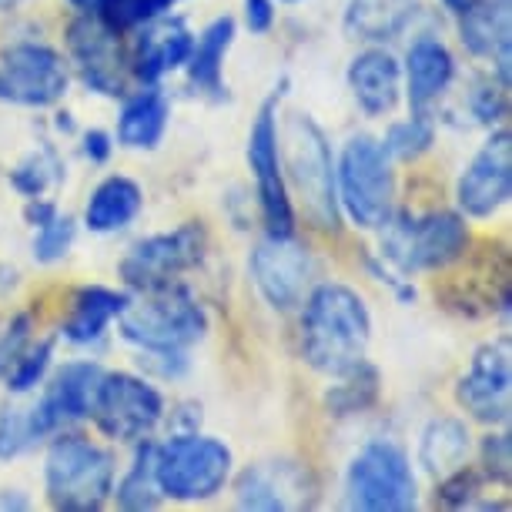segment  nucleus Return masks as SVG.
<instances>
[{"label":"nucleus","instance_id":"f257e3e1","mask_svg":"<svg viewBox=\"0 0 512 512\" xmlns=\"http://www.w3.org/2000/svg\"><path fill=\"white\" fill-rule=\"evenodd\" d=\"M298 318V352L308 369L338 375L369 355L372 312L352 285L322 282L305 295Z\"/></svg>","mask_w":512,"mask_h":512},{"label":"nucleus","instance_id":"f03ea898","mask_svg":"<svg viewBox=\"0 0 512 512\" xmlns=\"http://www.w3.org/2000/svg\"><path fill=\"white\" fill-rule=\"evenodd\" d=\"M118 328L141 355H188L208 335L211 318L191 288L171 282L131 298L118 315Z\"/></svg>","mask_w":512,"mask_h":512},{"label":"nucleus","instance_id":"7ed1b4c3","mask_svg":"<svg viewBox=\"0 0 512 512\" xmlns=\"http://www.w3.org/2000/svg\"><path fill=\"white\" fill-rule=\"evenodd\" d=\"M278 148H282L285 185L302 201L305 218L318 231H338L342 211L335 195V158L325 131L312 114H292L278 124Z\"/></svg>","mask_w":512,"mask_h":512},{"label":"nucleus","instance_id":"20e7f679","mask_svg":"<svg viewBox=\"0 0 512 512\" xmlns=\"http://www.w3.org/2000/svg\"><path fill=\"white\" fill-rule=\"evenodd\" d=\"M118 462L77 432H54L44 456V496L57 512H101L111 502Z\"/></svg>","mask_w":512,"mask_h":512},{"label":"nucleus","instance_id":"39448f33","mask_svg":"<svg viewBox=\"0 0 512 512\" xmlns=\"http://www.w3.org/2000/svg\"><path fill=\"white\" fill-rule=\"evenodd\" d=\"M338 211L362 231H379L395 215L399 181L385 144L372 134H352L335 161Z\"/></svg>","mask_w":512,"mask_h":512},{"label":"nucleus","instance_id":"423d86ee","mask_svg":"<svg viewBox=\"0 0 512 512\" xmlns=\"http://www.w3.org/2000/svg\"><path fill=\"white\" fill-rule=\"evenodd\" d=\"M379 231V258L399 275L442 272L466 258L472 241L466 218L459 211H425V215L395 211Z\"/></svg>","mask_w":512,"mask_h":512},{"label":"nucleus","instance_id":"0eeeda50","mask_svg":"<svg viewBox=\"0 0 512 512\" xmlns=\"http://www.w3.org/2000/svg\"><path fill=\"white\" fill-rule=\"evenodd\" d=\"M235 476V456L228 442L201 432H175L154 442V479L164 499L171 502H208L225 492Z\"/></svg>","mask_w":512,"mask_h":512},{"label":"nucleus","instance_id":"6e6552de","mask_svg":"<svg viewBox=\"0 0 512 512\" xmlns=\"http://www.w3.org/2000/svg\"><path fill=\"white\" fill-rule=\"evenodd\" d=\"M345 506L359 512H409L419 506V479L402 446L372 439L345 469Z\"/></svg>","mask_w":512,"mask_h":512},{"label":"nucleus","instance_id":"1a4fd4ad","mask_svg":"<svg viewBox=\"0 0 512 512\" xmlns=\"http://www.w3.org/2000/svg\"><path fill=\"white\" fill-rule=\"evenodd\" d=\"M285 81L282 88H275L258 108L255 121L248 131V171L255 181V198L262 208V221L268 235H295L298 215L292 191L285 185V168H282V148H278V104H282Z\"/></svg>","mask_w":512,"mask_h":512},{"label":"nucleus","instance_id":"9d476101","mask_svg":"<svg viewBox=\"0 0 512 512\" xmlns=\"http://www.w3.org/2000/svg\"><path fill=\"white\" fill-rule=\"evenodd\" d=\"M208 255V228L201 221L161 231V235L141 238L128 248V255L118 262L121 282L131 292H151V288L178 282L181 275L201 268Z\"/></svg>","mask_w":512,"mask_h":512},{"label":"nucleus","instance_id":"9b49d317","mask_svg":"<svg viewBox=\"0 0 512 512\" xmlns=\"http://www.w3.org/2000/svg\"><path fill=\"white\" fill-rule=\"evenodd\" d=\"M164 395L134 372H104L94 392L91 419L98 432L111 442L134 446L151 439L154 429L164 422Z\"/></svg>","mask_w":512,"mask_h":512},{"label":"nucleus","instance_id":"f8f14e48","mask_svg":"<svg viewBox=\"0 0 512 512\" xmlns=\"http://www.w3.org/2000/svg\"><path fill=\"white\" fill-rule=\"evenodd\" d=\"M71 88V64L61 51L41 41H14L0 47V104L14 108H54Z\"/></svg>","mask_w":512,"mask_h":512},{"label":"nucleus","instance_id":"ddd939ff","mask_svg":"<svg viewBox=\"0 0 512 512\" xmlns=\"http://www.w3.org/2000/svg\"><path fill=\"white\" fill-rule=\"evenodd\" d=\"M67 64L77 71L84 88L101 98L128 94V51L121 47V34L98 14H77L67 27Z\"/></svg>","mask_w":512,"mask_h":512},{"label":"nucleus","instance_id":"4468645a","mask_svg":"<svg viewBox=\"0 0 512 512\" xmlns=\"http://www.w3.org/2000/svg\"><path fill=\"white\" fill-rule=\"evenodd\" d=\"M248 272L268 308L295 312L312 292L315 262L312 251L295 235H268L265 231V238L248 255Z\"/></svg>","mask_w":512,"mask_h":512},{"label":"nucleus","instance_id":"2eb2a0df","mask_svg":"<svg viewBox=\"0 0 512 512\" xmlns=\"http://www.w3.org/2000/svg\"><path fill=\"white\" fill-rule=\"evenodd\" d=\"M512 198V138L509 131L492 128L486 144L472 154V161L456 178V208L462 218L489 221Z\"/></svg>","mask_w":512,"mask_h":512},{"label":"nucleus","instance_id":"dca6fc26","mask_svg":"<svg viewBox=\"0 0 512 512\" xmlns=\"http://www.w3.org/2000/svg\"><path fill=\"white\" fill-rule=\"evenodd\" d=\"M235 479V502L245 512H288L312 509L318 482L312 469L295 459H262L251 462Z\"/></svg>","mask_w":512,"mask_h":512},{"label":"nucleus","instance_id":"f3484780","mask_svg":"<svg viewBox=\"0 0 512 512\" xmlns=\"http://www.w3.org/2000/svg\"><path fill=\"white\" fill-rule=\"evenodd\" d=\"M459 409L482 425H506L512 412V362L509 338H492L479 345L469 369L456 382Z\"/></svg>","mask_w":512,"mask_h":512},{"label":"nucleus","instance_id":"a211bd4d","mask_svg":"<svg viewBox=\"0 0 512 512\" xmlns=\"http://www.w3.org/2000/svg\"><path fill=\"white\" fill-rule=\"evenodd\" d=\"M101 375L104 369L91 359L64 362L61 369L51 375L44 395L31 405L37 429H41L44 439L61 432L67 422L91 419V405H94V392H98Z\"/></svg>","mask_w":512,"mask_h":512},{"label":"nucleus","instance_id":"6ab92c4d","mask_svg":"<svg viewBox=\"0 0 512 512\" xmlns=\"http://www.w3.org/2000/svg\"><path fill=\"white\" fill-rule=\"evenodd\" d=\"M195 34L188 31V24L181 17L161 14L154 21L138 27V41H134L128 61L131 77H138L141 84H158L164 74L185 67Z\"/></svg>","mask_w":512,"mask_h":512},{"label":"nucleus","instance_id":"aec40b11","mask_svg":"<svg viewBox=\"0 0 512 512\" xmlns=\"http://www.w3.org/2000/svg\"><path fill=\"white\" fill-rule=\"evenodd\" d=\"M345 81L365 118H389L402 101V64L379 44L352 57Z\"/></svg>","mask_w":512,"mask_h":512},{"label":"nucleus","instance_id":"412c9836","mask_svg":"<svg viewBox=\"0 0 512 512\" xmlns=\"http://www.w3.org/2000/svg\"><path fill=\"white\" fill-rule=\"evenodd\" d=\"M402 81L412 111L436 108L439 98H446V91L456 81V57H452L449 44L432 34L415 37L409 51H405Z\"/></svg>","mask_w":512,"mask_h":512},{"label":"nucleus","instance_id":"4be33fe9","mask_svg":"<svg viewBox=\"0 0 512 512\" xmlns=\"http://www.w3.org/2000/svg\"><path fill=\"white\" fill-rule=\"evenodd\" d=\"M459 17L462 47L492 64V77L509 88V0H476Z\"/></svg>","mask_w":512,"mask_h":512},{"label":"nucleus","instance_id":"5701e85b","mask_svg":"<svg viewBox=\"0 0 512 512\" xmlns=\"http://www.w3.org/2000/svg\"><path fill=\"white\" fill-rule=\"evenodd\" d=\"M131 302L128 292L104 285H84L71 298V312L61 322V338L71 345H94L101 342L111 322H118L124 305Z\"/></svg>","mask_w":512,"mask_h":512},{"label":"nucleus","instance_id":"b1692460","mask_svg":"<svg viewBox=\"0 0 512 512\" xmlns=\"http://www.w3.org/2000/svg\"><path fill=\"white\" fill-rule=\"evenodd\" d=\"M238 24L235 17H215L205 31L195 37L191 44V54L185 61L188 71V84L198 94H208V98H225V57L235 44Z\"/></svg>","mask_w":512,"mask_h":512},{"label":"nucleus","instance_id":"393cba45","mask_svg":"<svg viewBox=\"0 0 512 512\" xmlns=\"http://www.w3.org/2000/svg\"><path fill=\"white\" fill-rule=\"evenodd\" d=\"M171 121V101L164 98L158 84H144V91H134L131 98L124 94L121 114H118V144L131 151H154L168 131Z\"/></svg>","mask_w":512,"mask_h":512},{"label":"nucleus","instance_id":"a878e982","mask_svg":"<svg viewBox=\"0 0 512 512\" xmlns=\"http://www.w3.org/2000/svg\"><path fill=\"white\" fill-rule=\"evenodd\" d=\"M141 208H144V191L138 181L124 178V175H111L88 195V205H84V228L94 231V235H114V231L128 228L131 221L141 215Z\"/></svg>","mask_w":512,"mask_h":512},{"label":"nucleus","instance_id":"bb28decb","mask_svg":"<svg viewBox=\"0 0 512 512\" xmlns=\"http://www.w3.org/2000/svg\"><path fill=\"white\" fill-rule=\"evenodd\" d=\"M472 436L469 425L456 419V415H436L422 429L419 439V466L429 472L432 479H442L449 472L462 469L469 462Z\"/></svg>","mask_w":512,"mask_h":512},{"label":"nucleus","instance_id":"cd10ccee","mask_svg":"<svg viewBox=\"0 0 512 512\" xmlns=\"http://www.w3.org/2000/svg\"><path fill=\"white\" fill-rule=\"evenodd\" d=\"M419 7L412 0H352L349 14H345V31L355 41H392L405 27L412 24V17Z\"/></svg>","mask_w":512,"mask_h":512},{"label":"nucleus","instance_id":"c85d7f7f","mask_svg":"<svg viewBox=\"0 0 512 512\" xmlns=\"http://www.w3.org/2000/svg\"><path fill=\"white\" fill-rule=\"evenodd\" d=\"M379 392H382V375L379 369L362 359L359 365L352 369L332 375V385L325 392V409L328 415L335 419H352V415H362L369 412L375 402H379Z\"/></svg>","mask_w":512,"mask_h":512},{"label":"nucleus","instance_id":"c756f323","mask_svg":"<svg viewBox=\"0 0 512 512\" xmlns=\"http://www.w3.org/2000/svg\"><path fill=\"white\" fill-rule=\"evenodd\" d=\"M111 499L118 502V509L124 512H151L164 502L158 479H154V442L151 439L134 442V459L128 472H124L121 479H114Z\"/></svg>","mask_w":512,"mask_h":512},{"label":"nucleus","instance_id":"7c9ffc66","mask_svg":"<svg viewBox=\"0 0 512 512\" xmlns=\"http://www.w3.org/2000/svg\"><path fill=\"white\" fill-rule=\"evenodd\" d=\"M436 131H439V124L432 111H409V118L389 124L382 144L392 161H419L422 154H429L432 144H436Z\"/></svg>","mask_w":512,"mask_h":512},{"label":"nucleus","instance_id":"2f4dec72","mask_svg":"<svg viewBox=\"0 0 512 512\" xmlns=\"http://www.w3.org/2000/svg\"><path fill=\"white\" fill-rule=\"evenodd\" d=\"M64 181V161L57 154L54 144H41L37 151H31L27 158L11 171V188L27 198H44L54 185Z\"/></svg>","mask_w":512,"mask_h":512},{"label":"nucleus","instance_id":"473e14b6","mask_svg":"<svg viewBox=\"0 0 512 512\" xmlns=\"http://www.w3.org/2000/svg\"><path fill=\"white\" fill-rule=\"evenodd\" d=\"M37 442H44V436L37 429L31 405H17V402L0 405V462L21 459Z\"/></svg>","mask_w":512,"mask_h":512},{"label":"nucleus","instance_id":"72a5a7b5","mask_svg":"<svg viewBox=\"0 0 512 512\" xmlns=\"http://www.w3.org/2000/svg\"><path fill=\"white\" fill-rule=\"evenodd\" d=\"M51 362H54V338H41V342L27 345L24 355L17 359L11 369H7L4 382H7V392L11 395H27L34 392L37 385L47 382V372H51Z\"/></svg>","mask_w":512,"mask_h":512},{"label":"nucleus","instance_id":"f704fd0d","mask_svg":"<svg viewBox=\"0 0 512 512\" xmlns=\"http://www.w3.org/2000/svg\"><path fill=\"white\" fill-rule=\"evenodd\" d=\"M74 241H77V221L71 215H61V211H57L54 218H47L44 225L34 228L31 255L37 265H57L71 255Z\"/></svg>","mask_w":512,"mask_h":512},{"label":"nucleus","instance_id":"c9c22d12","mask_svg":"<svg viewBox=\"0 0 512 512\" xmlns=\"http://www.w3.org/2000/svg\"><path fill=\"white\" fill-rule=\"evenodd\" d=\"M509 88L502 81H496V77H476V84L469 88V114H472V121L482 124V128H499L502 121H506V114H509Z\"/></svg>","mask_w":512,"mask_h":512},{"label":"nucleus","instance_id":"e433bc0d","mask_svg":"<svg viewBox=\"0 0 512 512\" xmlns=\"http://www.w3.org/2000/svg\"><path fill=\"white\" fill-rule=\"evenodd\" d=\"M171 7H175V0H104L98 17L104 24H111L118 34H124V31H138L141 24L168 14Z\"/></svg>","mask_w":512,"mask_h":512},{"label":"nucleus","instance_id":"4c0bfd02","mask_svg":"<svg viewBox=\"0 0 512 512\" xmlns=\"http://www.w3.org/2000/svg\"><path fill=\"white\" fill-rule=\"evenodd\" d=\"M482 486H489V482L482 479V472L476 466H469L466 462L462 469L439 479L436 502H442L446 509H472L476 506V499L482 496Z\"/></svg>","mask_w":512,"mask_h":512},{"label":"nucleus","instance_id":"58836bf2","mask_svg":"<svg viewBox=\"0 0 512 512\" xmlns=\"http://www.w3.org/2000/svg\"><path fill=\"white\" fill-rule=\"evenodd\" d=\"M479 472L489 486H509L512 479V439L509 432H489L479 442Z\"/></svg>","mask_w":512,"mask_h":512},{"label":"nucleus","instance_id":"ea45409f","mask_svg":"<svg viewBox=\"0 0 512 512\" xmlns=\"http://www.w3.org/2000/svg\"><path fill=\"white\" fill-rule=\"evenodd\" d=\"M34 342V318L31 312H17L11 322L4 325V332H0V379L7 375V369L21 359L27 345Z\"/></svg>","mask_w":512,"mask_h":512},{"label":"nucleus","instance_id":"a19ab883","mask_svg":"<svg viewBox=\"0 0 512 512\" xmlns=\"http://www.w3.org/2000/svg\"><path fill=\"white\" fill-rule=\"evenodd\" d=\"M81 154L91 164H108L111 154H114V138H111L108 131H101V128L84 131L81 134Z\"/></svg>","mask_w":512,"mask_h":512},{"label":"nucleus","instance_id":"79ce46f5","mask_svg":"<svg viewBox=\"0 0 512 512\" xmlns=\"http://www.w3.org/2000/svg\"><path fill=\"white\" fill-rule=\"evenodd\" d=\"M245 27L251 34H268L275 27V0H245Z\"/></svg>","mask_w":512,"mask_h":512},{"label":"nucleus","instance_id":"37998d69","mask_svg":"<svg viewBox=\"0 0 512 512\" xmlns=\"http://www.w3.org/2000/svg\"><path fill=\"white\" fill-rule=\"evenodd\" d=\"M57 215V205L54 201H47V198H27V205H24V218H27V225L37 228V225H44L47 218H54Z\"/></svg>","mask_w":512,"mask_h":512},{"label":"nucleus","instance_id":"c03bdc74","mask_svg":"<svg viewBox=\"0 0 512 512\" xmlns=\"http://www.w3.org/2000/svg\"><path fill=\"white\" fill-rule=\"evenodd\" d=\"M0 509L24 512V509H31V496H27L24 489H0Z\"/></svg>","mask_w":512,"mask_h":512},{"label":"nucleus","instance_id":"a18cd8bd","mask_svg":"<svg viewBox=\"0 0 512 512\" xmlns=\"http://www.w3.org/2000/svg\"><path fill=\"white\" fill-rule=\"evenodd\" d=\"M67 4H71L77 14H98L104 7V0H67Z\"/></svg>","mask_w":512,"mask_h":512},{"label":"nucleus","instance_id":"49530a36","mask_svg":"<svg viewBox=\"0 0 512 512\" xmlns=\"http://www.w3.org/2000/svg\"><path fill=\"white\" fill-rule=\"evenodd\" d=\"M446 4V11H452V14H462V11H469L476 0H442Z\"/></svg>","mask_w":512,"mask_h":512},{"label":"nucleus","instance_id":"de8ad7c7","mask_svg":"<svg viewBox=\"0 0 512 512\" xmlns=\"http://www.w3.org/2000/svg\"><path fill=\"white\" fill-rule=\"evenodd\" d=\"M27 0H0V14H11V11H21Z\"/></svg>","mask_w":512,"mask_h":512},{"label":"nucleus","instance_id":"09e8293b","mask_svg":"<svg viewBox=\"0 0 512 512\" xmlns=\"http://www.w3.org/2000/svg\"><path fill=\"white\" fill-rule=\"evenodd\" d=\"M57 128H61V131H71L74 128V121H71V114H57Z\"/></svg>","mask_w":512,"mask_h":512},{"label":"nucleus","instance_id":"8fccbe9b","mask_svg":"<svg viewBox=\"0 0 512 512\" xmlns=\"http://www.w3.org/2000/svg\"><path fill=\"white\" fill-rule=\"evenodd\" d=\"M282 4H298V0H282Z\"/></svg>","mask_w":512,"mask_h":512}]
</instances>
